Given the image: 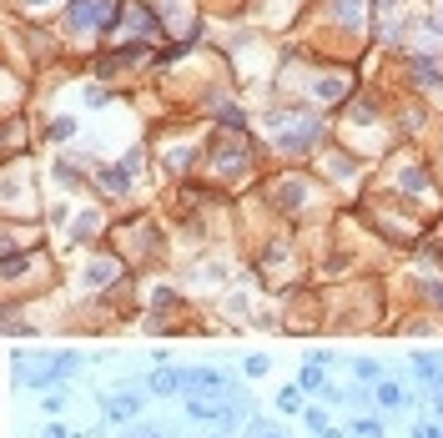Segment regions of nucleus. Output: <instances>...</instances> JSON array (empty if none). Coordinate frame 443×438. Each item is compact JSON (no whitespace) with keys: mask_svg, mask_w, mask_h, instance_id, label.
Listing matches in <instances>:
<instances>
[{"mask_svg":"<svg viewBox=\"0 0 443 438\" xmlns=\"http://www.w3.org/2000/svg\"><path fill=\"white\" fill-rule=\"evenodd\" d=\"M106 408V423H131L141 413V393H121V398H101Z\"/></svg>","mask_w":443,"mask_h":438,"instance_id":"3","label":"nucleus"},{"mask_svg":"<svg viewBox=\"0 0 443 438\" xmlns=\"http://www.w3.org/2000/svg\"><path fill=\"white\" fill-rule=\"evenodd\" d=\"M378 403H383V408H403V403H408V393L398 388V383H378Z\"/></svg>","mask_w":443,"mask_h":438,"instance_id":"4","label":"nucleus"},{"mask_svg":"<svg viewBox=\"0 0 443 438\" xmlns=\"http://www.w3.org/2000/svg\"><path fill=\"white\" fill-rule=\"evenodd\" d=\"M378 6H393V0H378Z\"/></svg>","mask_w":443,"mask_h":438,"instance_id":"14","label":"nucleus"},{"mask_svg":"<svg viewBox=\"0 0 443 438\" xmlns=\"http://www.w3.org/2000/svg\"><path fill=\"white\" fill-rule=\"evenodd\" d=\"M76 368H81L76 353H55V358L35 353V368H31V378H26V388H55V383H66Z\"/></svg>","mask_w":443,"mask_h":438,"instance_id":"1","label":"nucleus"},{"mask_svg":"<svg viewBox=\"0 0 443 438\" xmlns=\"http://www.w3.org/2000/svg\"><path fill=\"white\" fill-rule=\"evenodd\" d=\"M332 6H338V16H348V21H353V16L363 11V0H332Z\"/></svg>","mask_w":443,"mask_h":438,"instance_id":"9","label":"nucleus"},{"mask_svg":"<svg viewBox=\"0 0 443 438\" xmlns=\"http://www.w3.org/2000/svg\"><path fill=\"white\" fill-rule=\"evenodd\" d=\"M353 438H383V423L378 418H358L353 423Z\"/></svg>","mask_w":443,"mask_h":438,"instance_id":"6","label":"nucleus"},{"mask_svg":"<svg viewBox=\"0 0 443 438\" xmlns=\"http://www.w3.org/2000/svg\"><path fill=\"white\" fill-rule=\"evenodd\" d=\"M433 408H438V418H443V393H433Z\"/></svg>","mask_w":443,"mask_h":438,"instance_id":"11","label":"nucleus"},{"mask_svg":"<svg viewBox=\"0 0 443 438\" xmlns=\"http://www.w3.org/2000/svg\"><path fill=\"white\" fill-rule=\"evenodd\" d=\"M126 177H131V167H106L101 172V187L106 192H126Z\"/></svg>","mask_w":443,"mask_h":438,"instance_id":"5","label":"nucleus"},{"mask_svg":"<svg viewBox=\"0 0 443 438\" xmlns=\"http://www.w3.org/2000/svg\"><path fill=\"white\" fill-rule=\"evenodd\" d=\"M302 423H307V428H312L317 438L327 433V413H322V408H307V413H302Z\"/></svg>","mask_w":443,"mask_h":438,"instance_id":"7","label":"nucleus"},{"mask_svg":"<svg viewBox=\"0 0 443 438\" xmlns=\"http://www.w3.org/2000/svg\"><path fill=\"white\" fill-rule=\"evenodd\" d=\"M272 131H277V141L288 151H302V146L317 141V121L312 116H292V111H272Z\"/></svg>","mask_w":443,"mask_h":438,"instance_id":"2","label":"nucleus"},{"mask_svg":"<svg viewBox=\"0 0 443 438\" xmlns=\"http://www.w3.org/2000/svg\"><path fill=\"white\" fill-rule=\"evenodd\" d=\"M45 438H71V433H66L61 423H50V428H45Z\"/></svg>","mask_w":443,"mask_h":438,"instance_id":"10","label":"nucleus"},{"mask_svg":"<svg viewBox=\"0 0 443 438\" xmlns=\"http://www.w3.org/2000/svg\"><path fill=\"white\" fill-rule=\"evenodd\" d=\"M136 438H156V433H136Z\"/></svg>","mask_w":443,"mask_h":438,"instance_id":"13","label":"nucleus"},{"mask_svg":"<svg viewBox=\"0 0 443 438\" xmlns=\"http://www.w3.org/2000/svg\"><path fill=\"white\" fill-rule=\"evenodd\" d=\"M353 373H358V378H368V383H373V378H378V363H373V358H353Z\"/></svg>","mask_w":443,"mask_h":438,"instance_id":"8","label":"nucleus"},{"mask_svg":"<svg viewBox=\"0 0 443 438\" xmlns=\"http://www.w3.org/2000/svg\"><path fill=\"white\" fill-rule=\"evenodd\" d=\"M322 438H343V433H332V428H327V433H322Z\"/></svg>","mask_w":443,"mask_h":438,"instance_id":"12","label":"nucleus"}]
</instances>
